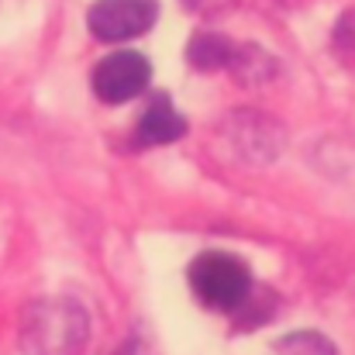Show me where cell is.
I'll return each mask as SVG.
<instances>
[{
  "mask_svg": "<svg viewBox=\"0 0 355 355\" xmlns=\"http://www.w3.org/2000/svg\"><path fill=\"white\" fill-rule=\"evenodd\" d=\"M90 338V318L76 300L52 297L24 311L21 352L24 355H80Z\"/></svg>",
  "mask_w": 355,
  "mask_h": 355,
  "instance_id": "6da1fadb",
  "label": "cell"
},
{
  "mask_svg": "<svg viewBox=\"0 0 355 355\" xmlns=\"http://www.w3.org/2000/svg\"><path fill=\"white\" fill-rule=\"evenodd\" d=\"M190 290L211 311H241L252 297V272L228 252H204L190 266Z\"/></svg>",
  "mask_w": 355,
  "mask_h": 355,
  "instance_id": "7a4b0ae2",
  "label": "cell"
},
{
  "mask_svg": "<svg viewBox=\"0 0 355 355\" xmlns=\"http://www.w3.org/2000/svg\"><path fill=\"white\" fill-rule=\"evenodd\" d=\"M159 17V0H97L87 14L101 42H128L145 35Z\"/></svg>",
  "mask_w": 355,
  "mask_h": 355,
  "instance_id": "3957f363",
  "label": "cell"
},
{
  "mask_svg": "<svg viewBox=\"0 0 355 355\" xmlns=\"http://www.w3.org/2000/svg\"><path fill=\"white\" fill-rule=\"evenodd\" d=\"M152 66L141 52H114L94 69V94L104 104H124L148 90Z\"/></svg>",
  "mask_w": 355,
  "mask_h": 355,
  "instance_id": "277c9868",
  "label": "cell"
},
{
  "mask_svg": "<svg viewBox=\"0 0 355 355\" xmlns=\"http://www.w3.org/2000/svg\"><path fill=\"white\" fill-rule=\"evenodd\" d=\"M183 135H187L183 114L173 107V101L166 94H155L135 128V141L138 145H169V141H180Z\"/></svg>",
  "mask_w": 355,
  "mask_h": 355,
  "instance_id": "5b68a950",
  "label": "cell"
},
{
  "mask_svg": "<svg viewBox=\"0 0 355 355\" xmlns=\"http://www.w3.org/2000/svg\"><path fill=\"white\" fill-rule=\"evenodd\" d=\"M187 59H190L193 69L211 73V69H225V66H232L235 49H232L221 35H214V31H197V35L190 38V45H187Z\"/></svg>",
  "mask_w": 355,
  "mask_h": 355,
  "instance_id": "8992f818",
  "label": "cell"
},
{
  "mask_svg": "<svg viewBox=\"0 0 355 355\" xmlns=\"http://www.w3.org/2000/svg\"><path fill=\"white\" fill-rule=\"evenodd\" d=\"M269 355H338V352H335V345H331L324 335H318V331H293V335L279 338Z\"/></svg>",
  "mask_w": 355,
  "mask_h": 355,
  "instance_id": "52a82bcc",
  "label": "cell"
},
{
  "mask_svg": "<svg viewBox=\"0 0 355 355\" xmlns=\"http://www.w3.org/2000/svg\"><path fill=\"white\" fill-rule=\"evenodd\" d=\"M238 0H183V7L190 14H200V17H214V14H225L232 10Z\"/></svg>",
  "mask_w": 355,
  "mask_h": 355,
  "instance_id": "ba28073f",
  "label": "cell"
},
{
  "mask_svg": "<svg viewBox=\"0 0 355 355\" xmlns=\"http://www.w3.org/2000/svg\"><path fill=\"white\" fill-rule=\"evenodd\" d=\"M335 38H338L342 49H355V14H349V17L338 24V35H335Z\"/></svg>",
  "mask_w": 355,
  "mask_h": 355,
  "instance_id": "9c48e42d",
  "label": "cell"
},
{
  "mask_svg": "<svg viewBox=\"0 0 355 355\" xmlns=\"http://www.w3.org/2000/svg\"><path fill=\"white\" fill-rule=\"evenodd\" d=\"M118 355H148V349H145V342H138V338H135V342H128Z\"/></svg>",
  "mask_w": 355,
  "mask_h": 355,
  "instance_id": "30bf717a",
  "label": "cell"
}]
</instances>
